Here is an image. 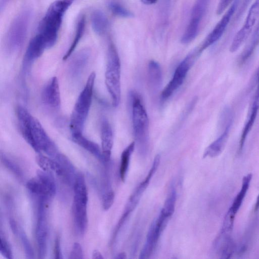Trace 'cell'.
I'll return each mask as SVG.
<instances>
[{"instance_id": "f6af8a7d", "label": "cell", "mask_w": 259, "mask_h": 259, "mask_svg": "<svg viewBox=\"0 0 259 259\" xmlns=\"http://www.w3.org/2000/svg\"><path fill=\"white\" fill-rule=\"evenodd\" d=\"M117 259H123L126 258V256L125 252H120L117 255V256L115 257Z\"/></svg>"}, {"instance_id": "b9f144b4", "label": "cell", "mask_w": 259, "mask_h": 259, "mask_svg": "<svg viewBox=\"0 0 259 259\" xmlns=\"http://www.w3.org/2000/svg\"><path fill=\"white\" fill-rule=\"evenodd\" d=\"M92 258L94 259H102L104 257L99 251L95 250L92 253Z\"/></svg>"}, {"instance_id": "5bb4252c", "label": "cell", "mask_w": 259, "mask_h": 259, "mask_svg": "<svg viewBox=\"0 0 259 259\" xmlns=\"http://www.w3.org/2000/svg\"><path fill=\"white\" fill-rule=\"evenodd\" d=\"M91 56L90 51L84 49L79 51L71 59L68 67L69 76L76 78L81 74L87 66Z\"/></svg>"}, {"instance_id": "e0dca14e", "label": "cell", "mask_w": 259, "mask_h": 259, "mask_svg": "<svg viewBox=\"0 0 259 259\" xmlns=\"http://www.w3.org/2000/svg\"><path fill=\"white\" fill-rule=\"evenodd\" d=\"M259 109V88H257L253 102L251 107L250 111L242 130L240 142H239V151H241L243 148L244 143L246 141V137L251 130L254 123L255 121L258 111Z\"/></svg>"}, {"instance_id": "cb8c5ba5", "label": "cell", "mask_w": 259, "mask_h": 259, "mask_svg": "<svg viewBox=\"0 0 259 259\" xmlns=\"http://www.w3.org/2000/svg\"><path fill=\"white\" fill-rule=\"evenodd\" d=\"M36 161L42 170L51 174L54 172L58 176L64 177V170L57 160H53L39 154L36 157Z\"/></svg>"}, {"instance_id": "8992f818", "label": "cell", "mask_w": 259, "mask_h": 259, "mask_svg": "<svg viewBox=\"0 0 259 259\" xmlns=\"http://www.w3.org/2000/svg\"><path fill=\"white\" fill-rule=\"evenodd\" d=\"M30 12L28 10L21 12L12 21L5 40L7 52L12 53L17 51L23 43L29 23Z\"/></svg>"}, {"instance_id": "ab89813d", "label": "cell", "mask_w": 259, "mask_h": 259, "mask_svg": "<svg viewBox=\"0 0 259 259\" xmlns=\"http://www.w3.org/2000/svg\"><path fill=\"white\" fill-rule=\"evenodd\" d=\"M234 1V0H220L217 8V14H222Z\"/></svg>"}, {"instance_id": "7c38bea8", "label": "cell", "mask_w": 259, "mask_h": 259, "mask_svg": "<svg viewBox=\"0 0 259 259\" xmlns=\"http://www.w3.org/2000/svg\"><path fill=\"white\" fill-rule=\"evenodd\" d=\"M44 200H40L38 207V219L36 229V237L40 258H44L47 251V225Z\"/></svg>"}, {"instance_id": "c3c4849f", "label": "cell", "mask_w": 259, "mask_h": 259, "mask_svg": "<svg viewBox=\"0 0 259 259\" xmlns=\"http://www.w3.org/2000/svg\"><path fill=\"white\" fill-rule=\"evenodd\" d=\"M257 80H259V68L257 74Z\"/></svg>"}, {"instance_id": "7a4b0ae2", "label": "cell", "mask_w": 259, "mask_h": 259, "mask_svg": "<svg viewBox=\"0 0 259 259\" xmlns=\"http://www.w3.org/2000/svg\"><path fill=\"white\" fill-rule=\"evenodd\" d=\"M71 3V0H58L53 2L41 20L37 34L42 37L48 49L56 44L63 17Z\"/></svg>"}, {"instance_id": "7bdbcfd3", "label": "cell", "mask_w": 259, "mask_h": 259, "mask_svg": "<svg viewBox=\"0 0 259 259\" xmlns=\"http://www.w3.org/2000/svg\"><path fill=\"white\" fill-rule=\"evenodd\" d=\"M10 226H11V229H12L13 232L14 234H16L18 230H17V227L16 222L14 220H11L10 221Z\"/></svg>"}, {"instance_id": "e575fe53", "label": "cell", "mask_w": 259, "mask_h": 259, "mask_svg": "<svg viewBox=\"0 0 259 259\" xmlns=\"http://www.w3.org/2000/svg\"><path fill=\"white\" fill-rule=\"evenodd\" d=\"M2 160L4 164L16 175L21 177L22 172L19 167L11 160L8 159L5 156L2 155Z\"/></svg>"}, {"instance_id": "8fae6325", "label": "cell", "mask_w": 259, "mask_h": 259, "mask_svg": "<svg viewBox=\"0 0 259 259\" xmlns=\"http://www.w3.org/2000/svg\"><path fill=\"white\" fill-rule=\"evenodd\" d=\"M41 100L47 107L58 109L61 105L59 81L57 77H52L46 83L41 93Z\"/></svg>"}, {"instance_id": "277c9868", "label": "cell", "mask_w": 259, "mask_h": 259, "mask_svg": "<svg viewBox=\"0 0 259 259\" xmlns=\"http://www.w3.org/2000/svg\"><path fill=\"white\" fill-rule=\"evenodd\" d=\"M132 105V122L134 135L139 151L146 152L149 143V120L147 112L139 95L131 94Z\"/></svg>"}, {"instance_id": "f1b7e54d", "label": "cell", "mask_w": 259, "mask_h": 259, "mask_svg": "<svg viewBox=\"0 0 259 259\" xmlns=\"http://www.w3.org/2000/svg\"><path fill=\"white\" fill-rule=\"evenodd\" d=\"M135 145V142H133L125 148L121 153L119 174L122 182H124L125 180L131 156L134 150Z\"/></svg>"}, {"instance_id": "484cf974", "label": "cell", "mask_w": 259, "mask_h": 259, "mask_svg": "<svg viewBox=\"0 0 259 259\" xmlns=\"http://www.w3.org/2000/svg\"><path fill=\"white\" fill-rule=\"evenodd\" d=\"M149 83L153 90L158 89L162 83V72L160 65L157 62L151 60L148 66Z\"/></svg>"}, {"instance_id": "603a6c76", "label": "cell", "mask_w": 259, "mask_h": 259, "mask_svg": "<svg viewBox=\"0 0 259 259\" xmlns=\"http://www.w3.org/2000/svg\"><path fill=\"white\" fill-rule=\"evenodd\" d=\"M72 140L100 160L104 161L102 149L95 142L86 138L83 134L72 136Z\"/></svg>"}, {"instance_id": "6da1fadb", "label": "cell", "mask_w": 259, "mask_h": 259, "mask_svg": "<svg viewBox=\"0 0 259 259\" xmlns=\"http://www.w3.org/2000/svg\"><path fill=\"white\" fill-rule=\"evenodd\" d=\"M19 128L23 138L36 152H44L51 157H56L57 148L37 119L23 106L16 109Z\"/></svg>"}, {"instance_id": "4316f807", "label": "cell", "mask_w": 259, "mask_h": 259, "mask_svg": "<svg viewBox=\"0 0 259 259\" xmlns=\"http://www.w3.org/2000/svg\"><path fill=\"white\" fill-rule=\"evenodd\" d=\"M91 24L94 31L98 35H101L106 31L108 22L104 14L97 10L92 14Z\"/></svg>"}, {"instance_id": "83f0119b", "label": "cell", "mask_w": 259, "mask_h": 259, "mask_svg": "<svg viewBox=\"0 0 259 259\" xmlns=\"http://www.w3.org/2000/svg\"><path fill=\"white\" fill-rule=\"evenodd\" d=\"M74 198L88 203V193L84 178L81 174H77L74 182Z\"/></svg>"}, {"instance_id": "74e56055", "label": "cell", "mask_w": 259, "mask_h": 259, "mask_svg": "<svg viewBox=\"0 0 259 259\" xmlns=\"http://www.w3.org/2000/svg\"><path fill=\"white\" fill-rule=\"evenodd\" d=\"M83 250L81 245L78 242H75L72 246L69 258L81 259L83 258Z\"/></svg>"}, {"instance_id": "7402d4cb", "label": "cell", "mask_w": 259, "mask_h": 259, "mask_svg": "<svg viewBox=\"0 0 259 259\" xmlns=\"http://www.w3.org/2000/svg\"><path fill=\"white\" fill-rule=\"evenodd\" d=\"M252 177V174L250 173L243 178L240 190L235 197L231 207L228 211L233 214L236 215L239 209L249 187Z\"/></svg>"}, {"instance_id": "7dc6e473", "label": "cell", "mask_w": 259, "mask_h": 259, "mask_svg": "<svg viewBox=\"0 0 259 259\" xmlns=\"http://www.w3.org/2000/svg\"><path fill=\"white\" fill-rule=\"evenodd\" d=\"M10 0H1V11L4 9V8L6 6L7 3L9 2Z\"/></svg>"}, {"instance_id": "d6986e66", "label": "cell", "mask_w": 259, "mask_h": 259, "mask_svg": "<svg viewBox=\"0 0 259 259\" xmlns=\"http://www.w3.org/2000/svg\"><path fill=\"white\" fill-rule=\"evenodd\" d=\"M231 123L232 121L230 120L226 123L224 132L206 148L203 154V158L215 157L222 152L228 139Z\"/></svg>"}, {"instance_id": "60d3db41", "label": "cell", "mask_w": 259, "mask_h": 259, "mask_svg": "<svg viewBox=\"0 0 259 259\" xmlns=\"http://www.w3.org/2000/svg\"><path fill=\"white\" fill-rule=\"evenodd\" d=\"M54 253L55 258H60L61 257L60 254V240L59 236L57 237L55 240Z\"/></svg>"}, {"instance_id": "1f68e13d", "label": "cell", "mask_w": 259, "mask_h": 259, "mask_svg": "<svg viewBox=\"0 0 259 259\" xmlns=\"http://www.w3.org/2000/svg\"><path fill=\"white\" fill-rule=\"evenodd\" d=\"M176 199L177 191L173 187L168 194L160 212L170 218L175 211Z\"/></svg>"}, {"instance_id": "ba28073f", "label": "cell", "mask_w": 259, "mask_h": 259, "mask_svg": "<svg viewBox=\"0 0 259 259\" xmlns=\"http://www.w3.org/2000/svg\"><path fill=\"white\" fill-rule=\"evenodd\" d=\"M197 50L187 56L178 66L174 75L161 93V99L166 100L182 84L187 74L198 55Z\"/></svg>"}, {"instance_id": "8d00e7d4", "label": "cell", "mask_w": 259, "mask_h": 259, "mask_svg": "<svg viewBox=\"0 0 259 259\" xmlns=\"http://www.w3.org/2000/svg\"><path fill=\"white\" fill-rule=\"evenodd\" d=\"M115 194L113 191L110 190L103 197L102 205L104 210H108L112 205L114 200Z\"/></svg>"}, {"instance_id": "30bf717a", "label": "cell", "mask_w": 259, "mask_h": 259, "mask_svg": "<svg viewBox=\"0 0 259 259\" xmlns=\"http://www.w3.org/2000/svg\"><path fill=\"white\" fill-rule=\"evenodd\" d=\"M166 225L167 223L159 218H157L152 223L148 230L145 243L140 253V258H148L151 256Z\"/></svg>"}, {"instance_id": "9a60e30c", "label": "cell", "mask_w": 259, "mask_h": 259, "mask_svg": "<svg viewBox=\"0 0 259 259\" xmlns=\"http://www.w3.org/2000/svg\"><path fill=\"white\" fill-rule=\"evenodd\" d=\"M101 149L105 162L110 159L113 144V135L111 125L108 120L103 119L101 123Z\"/></svg>"}, {"instance_id": "2e32d148", "label": "cell", "mask_w": 259, "mask_h": 259, "mask_svg": "<svg viewBox=\"0 0 259 259\" xmlns=\"http://www.w3.org/2000/svg\"><path fill=\"white\" fill-rule=\"evenodd\" d=\"M87 203L74 198L72 211L75 228L80 234H83L88 225Z\"/></svg>"}, {"instance_id": "836d02e7", "label": "cell", "mask_w": 259, "mask_h": 259, "mask_svg": "<svg viewBox=\"0 0 259 259\" xmlns=\"http://www.w3.org/2000/svg\"><path fill=\"white\" fill-rule=\"evenodd\" d=\"M109 7L111 11L116 16L122 17H131L133 16L131 12L116 3H110Z\"/></svg>"}, {"instance_id": "bcb514c9", "label": "cell", "mask_w": 259, "mask_h": 259, "mask_svg": "<svg viewBox=\"0 0 259 259\" xmlns=\"http://www.w3.org/2000/svg\"><path fill=\"white\" fill-rule=\"evenodd\" d=\"M259 209V194L257 197L255 204L254 205V211H256Z\"/></svg>"}, {"instance_id": "44dd1931", "label": "cell", "mask_w": 259, "mask_h": 259, "mask_svg": "<svg viewBox=\"0 0 259 259\" xmlns=\"http://www.w3.org/2000/svg\"><path fill=\"white\" fill-rule=\"evenodd\" d=\"M26 187L31 193L37 195L39 198L47 199L53 196L47 185L37 176L27 182Z\"/></svg>"}, {"instance_id": "5b68a950", "label": "cell", "mask_w": 259, "mask_h": 259, "mask_svg": "<svg viewBox=\"0 0 259 259\" xmlns=\"http://www.w3.org/2000/svg\"><path fill=\"white\" fill-rule=\"evenodd\" d=\"M120 61L113 44L109 46L107 54V63L105 71V84L110 94L112 103L117 107L120 100Z\"/></svg>"}, {"instance_id": "4fadbf2b", "label": "cell", "mask_w": 259, "mask_h": 259, "mask_svg": "<svg viewBox=\"0 0 259 259\" xmlns=\"http://www.w3.org/2000/svg\"><path fill=\"white\" fill-rule=\"evenodd\" d=\"M47 45L42 37L37 34L29 41L23 60L24 70H27L32 64L42 54Z\"/></svg>"}, {"instance_id": "ffe728a7", "label": "cell", "mask_w": 259, "mask_h": 259, "mask_svg": "<svg viewBox=\"0 0 259 259\" xmlns=\"http://www.w3.org/2000/svg\"><path fill=\"white\" fill-rule=\"evenodd\" d=\"M150 179L145 177V179L137 187L131 195L125 206L123 213L129 216L138 205L143 193L147 188Z\"/></svg>"}, {"instance_id": "f546056e", "label": "cell", "mask_w": 259, "mask_h": 259, "mask_svg": "<svg viewBox=\"0 0 259 259\" xmlns=\"http://www.w3.org/2000/svg\"><path fill=\"white\" fill-rule=\"evenodd\" d=\"M84 27L85 18L83 16H82L78 20L74 39L70 45V48L68 49L66 53L63 56V59L64 60H67L71 55L72 53L75 49L76 46H77L83 35Z\"/></svg>"}, {"instance_id": "3957f363", "label": "cell", "mask_w": 259, "mask_h": 259, "mask_svg": "<svg viewBox=\"0 0 259 259\" xmlns=\"http://www.w3.org/2000/svg\"><path fill=\"white\" fill-rule=\"evenodd\" d=\"M95 78L96 74L91 73L75 103L69 123L71 136L83 134L93 101Z\"/></svg>"}, {"instance_id": "f35d334b", "label": "cell", "mask_w": 259, "mask_h": 259, "mask_svg": "<svg viewBox=\"0 0 259 259\" xmlns=\"http://www.w3.org/2000/svg\"><path fill=\"white\" fill-rule=\"evenodd\" d=\"M0 251L1 254L7 258H12V252L7 241L1 237V247Z\"/></svg>"}, {"instance_id": "d4e9b609", "label": "cell", "mask_w": 259, "mask_h": 259, "mask_svg": "<svg viewBox=\"0 0 259 259\" xmlns=\"http://www.w3.org/2000/svg\"><path fill=\"white\" fill-rule=\"evenodd\" d=\"M259 45V19L252 33L247 45L241 54L239 62L241 64L245 63L250 58Z\"/></svg>"}, {"instance_id": "4dcf8cb0", "label": "cell", "mask_w": 259, "mask_h": 259, "mask_svg": "<svg viewBox=\"0 0 259 259\" xmlns=\"http://www.w3.org/2000/svg\"><path fill=\"white\" fill-rule=\"evenodd\" d=\"M210 0H196L191 13L190 20L201 22L210 4Z\"/></svg>"}, {"instance_id": "ac0fdd59", "label": "cell", "mask_w": 259, "mask_h": 259, "mask_svg": "<svg viewBox=\"0 0 259 259\" xmlns=\"http://www.w3.org/2000/svg\"><path fill=\"white\" fill-rule=\"evenodd\" d=\"M230 234L222 230L214 243L217 252L222 258H229L234 252L235 245Z\"/></svg>"}, {"instance_id": "9c48e42d", "label": "cell", "mask_w": 259, "mask_h": 259, "mask_svg": "<svg viewBox=\"0 0 259 259\" xmlns=\"http://www.w3.org/2000/svg\"><path fill=\"white\" fill-rule=\"evenodd\" d=\"M239 5V0H234L227 11L206 36L201 46L197 50L199 54L219 40L225 32L229 24L234 17Z\"/></svg>"}, {"instance_id": "52a82bcc", "label": "cell", "mask_w": 259, "mask_h": 259, "mask_svg": "<svg viewBox=\"0 0 259 259\" xmlns=\"http://www.w3.org/2000/svg\"><path fill=\"white\" fill-rule=\"evenodd\" d=\"M259 19V0H255L249 8L242 27L236 33L230 47L232 52L237 51L252 33Z\"/></svg>"}, {"instance_id": "ee69618b", "label": "cell", "mask_w": 259, "mask_h": 259, "mask_svg": "<svg viewBox=\"0 0 259 259\" xmlns=\"http://www.w3.org/2000/svg\"><path fill=\"white\" fill-rule=\"evenodd\" d=\"M143 4L146 5H152L156 3L157 0H140Z\"/></svg>"}, {"instance_id": "d6a6232c", "label": "cell", "mask_w": 259, "mask_h": 259, "mask_svg": "<svg viewBox=\"0 0 259 259\" xmlns=\"http://www.w3.org/2000/svg\"><path fill=\"white\" fill-rule=\"evenodd\" d=\"M200 22L190 20L181 39L183 44H188L192 41L197 36L199 32Z\"/></svg>"}, {"instance_id": "d590c367", "label": "cell", "mask_w": 259, "mask_h": 259, "mask_svg": "<svg viewBox=\"0 0 259 259\" xmlns=\"http://www.w3.org/2000/svg\"><path fill=\"white\" fill-rule=\"evenodd\" d=\"M20 237L27 258H33L34 255L33 250L26 235L23 232H22L20 234Z\"/></svg>"}]
</instances>
